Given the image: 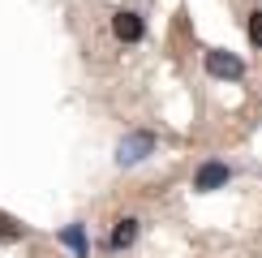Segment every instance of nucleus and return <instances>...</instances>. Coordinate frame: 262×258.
Returning <instances> with one entry per match:
<instances>
[{
    "label": "nucleus",
    "mask_w": 262,
    "mask_h": 258,
    "mask_svg": "<svg viewBox=\"0 0 262 258\" xmlns=\"http://www.w3.org/2000/svg\"><path fill=\"white\" fill-rule=\"evenodd\" d=\"M155 150V134H146V129H134V134H125L121 138V146H116V164L121 168H134L142 164V159Z\"/></svg>",
    "instance_id": "nucleus-1"
},
{
    "label": "nucleus",
    "mask_w": 262,
    "mask_h": 258,
    "mask_svg": "<svg viewBox=\"0 0 262 258\" xmlns=\"http://www.w3.org/2000/svg\"><path fill=\"white\" fill-rule=\"evenodd\" d=\"M206 73H211V78H224V82H241L245 78V60L236 56V52L211 48L206 52Z\"/></svg>",
    "instance_id": "nucleus-2"
},
{
    "label": "nucleus",
    "mask_w": 262,
    "mask_h": 258,
    "mask_svg": "<svg viewBox=\"0 0 262 258\" xmlns=\"http://www.w3.org/2000/svg\"><path fill=\"white\" fill-rule=\"evenodd\" d=\"M228 181H232V168L220 164V159H206V164L193 172V189L198 193H211V189H224Z\"/></svg>",
    "instance_id": "nucleus-3"
},
{
    "label": "nucleus",
    "mask_w": 262,
    "mask_h": 258,
    "mask_svg": "<svg viewBox=\"0 0 262 258\" xmlns=\"http://www.w3.org/2000/svg\"><path fill=\"white\" fill-rule=\"evenodd\" d=\"M142 30H146V26H142V17H138V13H129V9H121V13L112 17V35L121 39V43H138V39H142Z\"/></svg>",
    "instance_id": "nucleus-4"
},
{
    "label": "nucleus",
    "mask_w": 262,
    "mask_h": 258,
    "mask_svg": "<svg viewBox=\"0 0 262 258\" xmlns=\"http://www.w3.org/2000/svg\"><path fill=\"white\" fill-rule=\"evenodd\" d=\"M60 245H69L73 258H91V241H86V228H82V224H69V228H60Z\"/></svg>",
    "instance_id": "nucleus-5"
},
{
    "label": "nucleus",
    "mask_w": 262,
    "mask_h": 258,
    "mask_svg": "<svg viewBox=\"0 0 262 258\" xmlns=\"http://www.w3.org/2000/svg\"><path fill=\"white\" fill-rule=\"evenodd\" d=\"M134 236H138V220H134V215H125V220L112 228L107 245H112V250H129V245H134Z\"/></svg>",
    "instance_id": "nucleus-6"
},
{
    "label": "nucleus",
    "mask_w": 262,
    "mask_h": 258,
    "mask_svg": "<svg viewBox=\"0 0 262 258\" xmlns=\"http://www.w3.org/2000/svg\"><path fill=\"white\" fill-rule=\"evenodd\" d=\"M21 236V224L9 220V215H0V241H17Z\"/></svg>",
    "instance_id": "nucleus-7"
},
{
    "label": "nucleus",
    "mask_w": 262,
    "mask_h": 258,
    "mask_svg": "<svg viewBox=\"0 0 262 258\" xmlns=\"http://www.w3.org/2000/svg\"><path fill=\"white\" fill-rule=\"evenodd\" d=\"M249 43H254V48H262V13L249 17Z\"/></svg>",
    "instance_id": "nucleus-8"
}]
</instances>
